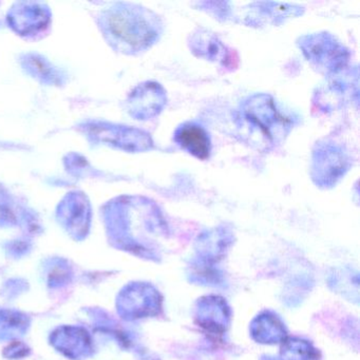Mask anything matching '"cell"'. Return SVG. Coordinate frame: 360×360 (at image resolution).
<instances>
[{"mask_svg": "<svg viewBox=\"0 0 360 360\" xmlns=\"http://www.w3.org/2000/svg\"><path fill=\"white\" fill-rule=\"evenodd\" d=\"M112 27L115 35L122 41L134 49L140 50L148 47L158 39L161 24L150 12L127 10L115 16Z\"/></svg>", "mask_w": 360, "mask_h": 360, "instance_id": "cell-1", "label": "cell"}, {"mask_svg": "<svg viewBox=\"0 0 360 360\" xmlns=\"http://www.w3.org/2000/svg\"><path fill=\"white\" fill-rule=\"evenodd\" d=\"M282 360H320L321 354L309 341L290 337L284 339L280 349Z\"/></svg>", "mask_w": 360, "mask_h": 360, "instance_id": "cell-6", "label": "cell"}, {"mask_svg": "<svg viewBox=\"0 0 360 360\" xmlns=\"http://www.w3.org/2000/svg\"><path fill=\"white\" fill-rule=\"evenodd\" d=\"M261 360H280V359H277V358L271 357V356H264V357L261 358Z\"/></svg>", "mask_w": 360, "mask_h": 360, "instance_id": "cell-7", "label": "cell"}, {"mask_svg": "<svg viewBox=\"0 0 360 360\" xmlns=\"http://www.w3.org/2000/svg\"><path fill=\"white\" fill-rule=\"evenodd\" d=\"M195 321L214 335H223L231 321V309L224 299L206 296L199 299L195 307Z\"/></svg>", "mask_w": 360, "mask_h": 360, "instance_id": "cell-2", "label": "cell"}, {"mask_svg": "<svg viewBox=\"0 0 360 360\" xmlns=\"http://www.w3.org/2000/svg\"><path fill=\"white\" fill-rule=\"evenodd\" d=\"M248 121L252 122L269 140H273L274 129L285 128V122L280 117L269 96H260L252 98L245 106Z\"/></svg>", "mask_w": 360, "mask_h": 360, "instance_id": "cell-3", "label": "cell"}, {"mask_svg": "<svg viewBox=\"0 0 360 360\" xmlns=\"http://www.w3.org/2000/svg\"><path fill=\"white\" fill-rule=\"evenodd\" d=\"M250 333L255 340L264 345L283 342L288 335L285 324L282 322L279 316L271 311H264L257 316L250 326Z\"/></svg>", "mask_w": 360, "mask_h": 360, "instance_id": "cell-5", "label": "cell"}, {"mask_svg": "<svg viewBox=\"0 0 360 360\" xmlns=\"http://www.w3.org/2000/svg\"><path fill=\"white\" fill-rule=\"evenodd\" d=\"M176 144L199 160H206L212 153V142L206 130L193 123L183 124L174 134Z\"/></svg>", "mask_w": 360, "mask_h": 360, "instance_id": "cell-4", "label": "cell"}]
</instances>
